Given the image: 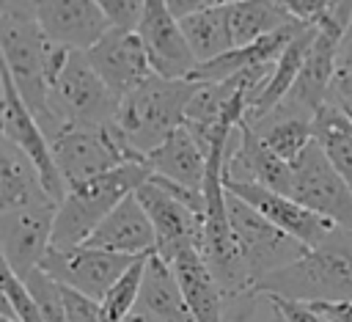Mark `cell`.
<instances>
[{"instance_id":"cell-1","label":"cell","mask_w":352,"mask_h":322,"mask_svg":"<svg viewBox=\"0 0 352 322\" xmlns=\"http://www.w3.org/2000/svg\"><path fill=\"white\" fill-rule=\"evenodd\" d=\"M0 52L3 72L14 80L19 96L44 127L50 121V88L74 50L52 41L33 14L0 11Z\"/></svg>"},{"instance_id":"cell-2","label":"cell","mask_w":352,"mask_h":322,"mask_svg":"<svg viewBox=\"0 0 352 322\" xmlns=\"http://www.w3.org/2000/svg\"><path fill=\"white\" fill-rule=\"evenodd\" d=\"M256 292L300 303L352 300V231L336 228L322 245L261 278Z\"/></svg>"},{"instance_id":"cell-3","label":"cell","mask_w":352,"mask_h":322,"mask_svg":"<svg viewBox=\"0 0 352 322\" xmlns=\"http://www.w3.org/2000/svg\"><path fill=\"white\" fill-rule=\"evenodd\" d=\"M151 176L146 162H124L107 173L94 179L69 184L66 198L58 204L55 228H52V248H74L85 245L96 226L140 184Z\"/></svg>"},{"instance_id":"cell-4","label":"cell","mask_w":352,"mask_h":322,"mask_svg":"<svg viewBox=\"0 0 352 322\" xmlns=\"http://www.w3.org/2000/svg\"><path fill=\"white\" fill-rule=\"evenodd\" d=\"M192 91H195L192 80L187 77L173 80L154 72L148 80H143L135 91H129L121 99L116 124L143 160L173 129L184 124V110Z\"/></svg>"},{"instance_id":"cell-5","label":"cell","mask_w":352,"mask_h":322,"mask_svg":"<svg viewBox=\"0 0 352 322\" xmlns=\"http://www.w3.org/2000/svg\"><path fill=\"white\" fill-rule=\"evenodd\" d=\"M121 99L96 74L85 52H72L60 77L50 88V121L41 127L52 138L63 124L104 127L116 121Z\"/></svg>"},{"instance_id":"cell-6","label":"cell","mask_w":352,"mask_h":322,"mask_svg":"<svg viewBox=\"0 0 352 322\" xmlns=\"http://www.w3.org/2000/svg\"><path fill=\"white\" fill-rule=\"evenodd\" d=\"M52 157L58 171L63 173L66 184H77L85 179H94L99 173H107L124 162H146L126 135L118 129L116 121L104 127H77L63 124L52 138Z\"/></svg>"},{"instance_id":"cell-7","label":"cell","mask_w":352,"mask_h":322,"mask_svg":"<svg viewBox=\"0 0 352 322\" xmlns=\"http://www.w3.org/2000/svg\"><path fill=\"white\" fill-rule=\"evenodd\" d=\"M228 220H231L236 245L242 250L248 275L253 281V289L258 286L261 278L297 261L300 256H305L311 250L300 239H294L286 231H280L278 226H272L267 217H261L250 204H245L234 193H228Z\"/></svg>"},{"instance_id":"cell-8","label":"cell","mask_w":352,"mask_h":322,"mask_svg":"<svg viewBox=\"0 0 352 322\" xmlns=\"http://www.w3.org/2000/svg\"><path fill=\"white\" fill-rule=\"evenodd\" d=\"M289 195L308 206L311 212L333 220L338 228L352 231V187L330 165L322 146L314 140L300 160L292 165V190Z\"/></svg>"},{"instance_id":"cell-9","label":"cell","mask_w":352,"mask_h":322,"mask_svg":"<svg viewBox=\"0 0 352 322\" xmlns=\"http://www.w3.org/2000/svg\"><path fill=\"white\" fill-rule=\"evenodd\" d=\"M140 256H124L99 250L91 245H74V248H50L41 270L55 278L60 286L77 289L94 300H102L113 283L138 261Z\"/></svg>"},{"instance_id":"cell-10","label":"cell","mask_w":352,"mask_h":322,"mask_svg":"<svg viewBox=\"0 0 352 322\" xmlns=\"http://www.w3.org/2000/svg\"><path fill=\"white\" fill-rule=\"evenodd\" d=\"M58 204H36L22 209L0 212V253L19 278H28L41 267L47 250L52 248Z\"/></svg>"},{"instance_id":"cell-11","label":"cell","mask_w":352,"mask_h":322,"mask_svg":"<svg viewBox=\"0 0 352 322\" xmlns=\"http://www.w3.org/2000/svg\"><path fill=\"white\" fill-rule=\"evenodd\" d=\"M3 138L14 140L30 160L33 165L38 168L41 173V182H44V190L47 195L60 204L66 198V179L63 173L58 171L55 165V157H52V143L47 138V132L41 129L38 118L30 113V107L25 105V99L19 96L14 80L3 72Z\"/></svg>"},{"instance_id":"cell-12","label":"cell","mask_w":352,"mask_h":322,"mask_svg":"<svg viewBox=\"0 0 352 322\" xmlns=\"http://www.w3.org/2000/svg\"><path fill=\"white\" fill-rule=\"evenodd\" d=\"M223 179L242 182V184H264L270 190L289 195L292 165L283 157H278L248 121H242L226 146Z\"/></svg>"},{"instance_id":"cell-13","label":"cell","mask_w":352,"mask_h":322,"mask_svg":"<svg viewBox=\"0 0 352 322\" xmlns=\"http://www.w3.org/2000/svg\"><path fill=\"white\" fill-rule=\"evenodd\" d=\"M226 190L234 193L236 198H242L245 204H250L261 217H267L272 226H278L280 231H286L289 237L300 239L308 248L322 245L338 226L316 212H311L308 206L297 204L292 195L270 190L264 184H242V182H226Z\"/></svg>"},{"instance_id":"cell-14","label":"cell","mask_w":352,"mask_h":322,"mask_svg":"<svg viewBox=\"0 0 352 322\" xmlns=\"http://www.w3.org/2000/svg\"><path fill=\"white\" fill-rule=\"evenodd\" d=\"M85 58L96 69V74L110 85V91L124 99L129 91H135L143 80L154 74V66L148 61V52L143 47V39L138 30H121L110 28L88 52Z\"/></svg>"},{"instance_id":"cell-15","label":"cell","mask_w":352,"mask_h":322,"mask_svg":"<svg viewBox=\"0 0 352 322\" xmlns=\"http://www.w3.org/2000/svg\"><path fill=\"white\" fill-rule=\"evenodd\" d=\"M138 201L151 217L154 234H157V256L165 261H173L176 253L187 248H201V234H204V215L192 212L187 204L157 187L151 179L135 190Z\"/></svg>"},{"instance_id":"cell-16","label":"cell","mask_w":352,"mask_h":322,"mask_svg":"<svg viewBox=\"0 0 352 322\" xmlns=\"http://www.w3.org/2000/svg\"><path fill=\"white\" fill-rule=\"evenodd\" d=\"M138 36L143 39V47L157 74L179 80V77H190L192 69L198 66L182 33V22L170 14L165 0H146L143 17L138 22Z\"/></svg>"},{"instance_id":"cell-17","label":"cell","mask_w":352,"mask_h":322,"mask_svg":"<svg viewBox=\"0 0 352 322\" xmlns=\"http://www.w3.org/2000/svg\"><path fill=\"white\" fill-rule=\"evenodd\" d=\"M33 17L52 41L74 52H88L110 30L96 0H33Z\"/></svg>"},{"instance_id":"cell-18","label":"cell","mask_w":352,"mask_h":322,"mask_svg":"<svg viewBox=\"0 0 352 322\" xmlns=\"http://www.w3.org/2000/svg\"><path fill=\"white\" fill-rule=\"evenodd\" d=\"M85 245L124 256H151L157 250V234L148 212L132 193L96 226Z\"/></svg>"},{"instance_id":"cell-19","label":"cell","mask_w":352,"mask_h":322,"mask_svg":"<svg viewBox=\"0 0 352 322\" xmlns=\"http://www.w3.org/2000/svg\"><path fill=\"white\" fill-rule=\"evenodd\" d=\"M182 294L195 316V322H223V308H226V294L217 283V278L212 275L209 264L204 261L198 248H187L182 253L173 256V261H168Z\"/></svg>"},{"instance_id":"cell-20","label":"cell","mask_w":352,"mask_h":322,"mask_svg":"<svg viewBox=\"0 0 352 322\" xmlns=\"http://www.w3.org/2000/svg\"><path fill=\"white\" fill-rule=\"evenodd\" d=\"M146 165L157 176H165L170 182L192 187V190H204L209 160L201 151V146L195 143V138L187 132V127L182 124L157 149H151L146 154Z\"/></svg>"},{"instance_id":"cell-21","label":"cell","mask_w":352,"mask_h":322,"mask_svg":"<svg viewBox=\"0 0 352 322\" xmlns=\"http://www.w3.org/2000/svg\"><path fill=\"white\" fill-rule=\"evenodd\" d=\"M36 204H55L41 182L38 168L33 160L8 138H0V212L36 206Z\"/></svg>"},{"instance_id":"cell-22","label":"cell","mask_w":352,"mask_h":322,"mask_svg":"<svg viewBox=\"0 0 352 322\" xmlns=\"http://www.w3.org/2000/svg\"><path fill=\"white\" fill-rule=\"evenodd\" d=\"M138 308L154 322H195L170 264L157 253L146 259Z\"/></svg>"},{"instance_id":"cell-23","label":"cell","mask_w":352,"mask_h":322,"mask_svg":"<svg viewBox=\"0 0 352 322\" xmlns=\"http://www.w3.org/2000/svg\"><path fill=\"white\" fill-rule=\"evenodd\" d=\"M314 36H316V25H305L292 41H289V47L280 52V58L275 61V69H272V77H270V83H267V88L258 94V99L248 107V116H245V121L248 124H256L258 118H264L267 113H272L286 96H289V91H292V85L297 83V74H300V69H302V63H305V55H308V50H311V44H314Z\"/></svg>"},{"instance_id":"cell-24","label":"cell","mask_w":352,"mask_h":322,"mask_svg":"<svg viewBox=\"0 0 352 322\" xmlns=\"http://www.w3.org/2000/svg\"><path fill=\"white\" fill-rule=\"evenodd\" d=\"M294 19L280 6V0H236L226 6V25L234 47L258 41L267 33H275Z\"/></svg>"},{"instance_id":"cell-25","label":"cell","mask_w":352,"mask_h":322,"mask_svg":"<svg viewBox=\"0 0 352 322\" xmlns=\"http://www.w3.org/2000/svg\"><path fill=\"white\" fill-rule=\"evenodd\" d=\"M311 127H314V140L322 146L330 165L352 187V116L336 102H327L316 110Z\"/></svg>"},{"instance_id":"cell-26","label":"cell","mask_w":352,"mask_h":322,"mask_svg":"<svg viewBox=\"0 0 352 322\" xmlns=\"http://www.w3.org/2000/svg\"><path fill=\"white\" fill-rule=\"evenodd\" d=\"M261 138L264 143L278 154L283 157L289 165H294L300 160V154L314 143V127H311V118L300 116V113H292L286 107H275L272 113H267L264 118H258L256 124H250Z\"/></svg>"},{"instance_id":"cell-27","label":"cell","mask_w":352,"mask_h":322,"mask_svg":"<svg viewBox=\"0 0 352 322\" xmlns=\"http://www.w3.org/2000/svg\"><path fill=\"white\" fill-rule=\"evenodd\" d=\"M179 22H182V33H184L198 63L212 61V58L234 50L231 36H228V25H226V6L190 14Z\"/></svg>"},{"instance_id":"cell-28","label":"cell","mask_w":352,"mask_h":322,"mask_svg":"<svg viewBox=\"0 0 352 322\" xmlns=\"http://www.w3.org/2000/svg\"><path fill=\"white\" fill-rule=\"evenodd\" d=\"M146 259H148V256H140V259L113 283V289L102 297V319H99V322H126L129 314L138 308L140 283H143V272H146Z\"/></svg>"},{"instance_id":"cell-29","label":"cell","mask_w":352,"mask_h":322,"mask_svg":"<svg viewBox=\"0 0 352 322\" xmlns=\"http://www.w3.org/2000/svg\"><path fill=\"white\" fill-rule=\"evenodd\" d=\"M0 289H3V300H0V303L8 305L19 322H44V314H41V308H38L33 292L28 289L25 278H19L8 264H3Z\"/></svg>"},{"instance_id":"cell-30","label":"cell","mask_w":352,"mask_h":322,"mask_svg":"<svg viewBox=\"0 0 352 322\" xmlns=\"http://www.w3.org/2000/svg\"><path fill=\"white\" fill-rule=\"evenodd\" d=\"M25 283L33 292V297H36L41 314H44V322H72L69 314H66V305H63V289L55 278H50L38 267L25 278Z\"/></svg>"},{"instance_id":"cell-31","label":"cell","mask_w":352,"mask_h":322,"mask_svg":"<svg viewBox=\"0 0 352 322\" xmlns=\"http://www.w3.org/2000/svg\"><path fill=\"white\" fill-rule=\"evenodd\" d=\"M338 107H344L352 116V22L346 25L341 50H338V63H336V77L330 85V99Z\"/></svg>"},{"instance_id":"cell-32","label":"cell","mask_w":352,"mask_h":322,"mask_svg":"<svg viewBox=\"0 0 352 322\" xmlns=\"http://www.w3.org/2000/svg\"><path fill=\"white\" fill-rule=\"evenodd\" d=\"M96 6H99L102 14L107 17L110 28L138 30V22H140V17H143L146 0H96Z\"/></svg>"},{"instance_id":"cell-33","label":"cell","mask_w":352,"mask_h":322,"mask_svg":"<svg viewBox=\"0 0 352 322\" xmlns=\"http://www.w3.org/2000/svg\"><path fill=\"white\" fill-rule=\"evenodd\" d=\"M63 289V305L72 322H99L102 319V300H94L77 289L60 286Z\"/></svg>"},{"instance_id":"cell-34","label":"cell","mask_w":352,"mask_h":322,"mask_svg":"<svg viewBox=\"0 0 352 322\" xmlns=\"http://www.w3.org/2000/svg\"><path fill=\"white\" fill-rule=\"evenodd\" d=\"M280 6L289 11V17L294 22L319 25L330 14V8L336 6V0H280Z\"/></svg>"},{"instance_id":"cell-35","label":"cell","mask_w":352,"mask_h":322,"mask_svg":"<svg viewBox=\"0 0 352 322\" xmlns=\"http://www.w3.org/2000/svg\"><path fill=\"white\" fill-rule=\"evenodd\" d=\"M261 292L250 289L242 292L236 297H226V308H223V322H256V311L261 305Z\"/></svg>"},{"instance_id":"cell-36","label":"cell","mask_w":352,"mask_h":322,"mask_svg":"<svg viewBox=\"0 0 352 322\" xmlns=\"http://www.w3.org/2000/svg\"><path fill=\"white\" fill-rule=\"evenodd\" d=\"M270 300V305H275L280 311V316L286 322H327L311 303H300V300H286V297H275V294H264Z\"/></svg>"},{"instance_id":"cell-37","label":"cell","mask_w":352,"mask_h":322,"mask_svg":"<svg viewBox=\"0 0 352 322\" xmlns=\"http://www.w3.org/2000/svg\"><path fill=\"white\" fill-rule=\"evenodd\" d=\"M170 14L176 19H184L190 14H198V11H209V8H223V6H231L236 0H165Z\"/></svg>"},{"instance_id":"cell-38","label":"cell","mask_w":352,"mask_h":322,"mask_svg":"<svg viewBox=\"0 0 352 322\" xmlns=\"http://www.w3.org/2000/svg\"><path fill=\"white\" fill-rule=\"evenodd\" d=\"M327 322H352V300L338 303H311Z\"/></svg>"},{"instance_id":"cell-39","label":"cell","mask_w":352,"mask_h":322,"mask_svg":"<svg viewBox=\"0 0 352 322\" xmlns=\"http://www.w3.org/2000/svg\"><path fill=\"white\" fill-rule=\"evenodd\" d=\"M0 322H19V319L14 316V311H11L8 305H3V303H0Z\"/></svg>"},{"instance_id":"cell-40","label":"cell","mask_w":352,"mask_h":322,"mask_svg":"<svg viewBox=\"0 0 352 322\" xmlns=\"http://www.w3.org/2000/svg\"><path fill=\"white\" fill-rule=\"evenodd\" d=\"M267 303H270V300H267ZM270 322H286V319L280 316V311H278L275 305H270Z\"/></svg>"},{"instance_id":"cell-41","label":"cell","mask_w":352,"mask_h":322,"mask_svg":"<svg viewBox=\"0 0 352 322\" xmlns=\"http://www.w3.org/2000/svg\"><path fill=\"white\" fill-rule=\"evenodd\" d=\"M143 322H154V319H151V316H146V319H143Z\"/></svg>"}]
</instances>
